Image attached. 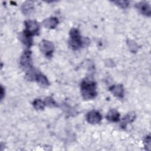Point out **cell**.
<instances>
[{
	"mask_svg": "<svg viewBox=\"0 0 151 151\" xmlns=\"http://www.w3.org/2000/svg\"><path fill=\"white\" fill-rule=\"evenodd\" d=\"M97 86L95 81L85 79L80 84L81 94L84 100H91L97 96Z\"/></svg>",
	"mask_w": 151,
	"mask_h": 151,
	"instance_id": "obj_1",
	"label": "cell"
},
{
	"mask_svg": "<svg viewBox=\"0 0 151 151\" xmlns=\"http://www.w3.org/2000/svg\"><path fill=\"white\" fill-rule=\"evenodd\" d=\"M84 40L81 37L79 30L73 28L70 31V39L68 44L73 50H78L84 45Z\"/></svg>",
	"mask_w": 151,
	"mask_h": 151,
	"instance_id": "obj_2",
	"label": "cell"
},
{
	"mask_svg": "<svg viewBox=\"0 0 151 151\" xmlns=\"http://www.w3.org/2000/svg\"><path fill=\"white\" fill-rule=\"evenodd\" d=\"M39 48L42 54L47 57L50 58L52 55L54 50V44L50 41L43 40L39 44Z\"/></svg>",
	"mask_w": 151,
	"mask_h": 151,
	"instance_id": "obj_3",
	"label": "cell"
},
{
	"mask_svg": "<svg viewBox=\"0 0 151 151\" xmlns=\"http://www.w3.org/2000/svg\"><path fill=\"white\" fill-rule=\"evenodd\" d=\"M25 30L30 33L32 36L38 35L40 33V25L38 22L34 20H27L24 22Z\"/></svg>",
	"mask_w": 151,
	"mask_h": 151,
	"instance_id": "obj_4",
	"label": "cell"
},
{
	"mask_svg": "<svg viewBox=\"0 0 151 151\" xmlns=\"http://www.w3.org/2000/svg\"><path fill=\"white\" fill-rule=\"evenodd\" d=\"M31 51L29 50L24 51L20 58V64L24 68H32Z\"/></svg>",
	"mask_w": 151,
	"mask_h": 151,
	"instance_id": "obj_5",
	"label": "cell"
},
{
	"mask_svg": "<svg viewBox=\"0 0 151 151\" xmlns=\"http://www.w3.org/2000/svg\"><path fill=\"white\" fill-rule=\"evenodd\" d=\"M87 121L92 124H96L100 123L102 119V116L100 112L96 110H91L86 115Z\"/></svg>",
	"mask_w": 151,
	"mask_h": 151,
	"instance_id": "obj_6",
	"label": "cell"
},
{
	"mask_svg": "<svg viewBox=\"0 0 151 151\" xmlns=\"http://www.w3.org/2000/svg\"><path fill=\"white\" fill-rule=\"evenodd\" d=\"M136 7L143 15L146 17H150L151 15V8L150 4L148 2H140L136 4Z\"/></svg>",
	"mask_w": 151,
	"mask_h": 151,
	"instance_id": "obj_7",
	"label": "cell"
},
{
	"mask_svg": "<svg viewBox=\"0 0 151 151\" xmlns=\"http://www.w3.org/2000/svg\"><path fill=\"white\" fill-rule=\"evenodd\" d=\"M32 37V35L25 29L23 31L22 33L19 34V38L22 42L23 44H24L28 47H29L32 45L33 41Z\"/></svg>",
	"mask_w": 151,
	"mask_h": 151,
	"instance_id": "obj_8",
	"label": "cell"
},
{
	"mask_svg": "<svg viewBox=\"0 0 151 151\" xmlns=\"http://www.w3.org/2000/svg\"><path fill=\"white\" fill-rule=\"evenodd\" d=\"M110 91L117 98L122 99L124 97V88L122 84H114L109 87Z\"/></svg>",
	"mask_w": 151,
	"mask_h": 151,
	"instance_id": "obj_9",
	"label": "cell"
},
{
	"mask_svg": "<svg viewBox=\"0 0 151 151\" xmlns=\"http://www.w3.org/2000/svg\"><path fill=\"white\" fill-rule=\"evenodd\" d=\"M58 24V20L56 17H50L42 22V24L46 28L54 29Z\"/></svg>",
	"mask_w": 151,
	"mask_h": 151,
	"instance_id": "obj_10",
	"label": "cell"
},
{
	"mask_svg": "<svg viewBox=\"0 0 151 151\" xmlns=\"http://www.w3.org/2000/svg\"><path fill=\"white\" fill-rule=\"evenodd\" d=\"M136 118V114L134 112H130L127 113L122 120V122L121 123V127L122 129H124L126 127L127 124L133 122Z\"/></svg>",
	"mask_w": 151,
	"mask_h": 151,
	"instance_id": "obj_11",
	"label": "cell"
},
{
	"mask_svg": "<svg viewBox=\"0 0 151 151\" xmlns=\"http://www.w3.org/2000/svg\"><path fill=\"white\" fill-rule=\"evenodd\" d=\"M34 4L31 1H26L24 4H22L21 6V11L25 15H30L34 11Z\"/></svg>",
	"mask_w": 151,
	"mask_h": 151,
	"instance_id": "obj_12",
	"label": "cell"
},
{
	"mask_svg": "<svg viewBox=\"0 0 151 151\" xmlns=\"http://www.w3.org/2000/svg\"><path fill=\"white\" fill-rule=\"evenodd\" d=\"M35 80L39 84H40L43 87H47L50 85V83L48 78L46 77L45 75H44L40 72L37 73L35 77Z\"/></svg>",
	"mask_w": 151,
	"mask_h": 151,
	"instance_id": "obj_13",
	"label": "cell"
},
{
	"mask_svg": "<svg viewBox=\"0 0 151 151\" xmlns=\"http://www.w3.org/2000/svg\"><path fill=\"white\" fill-rule=\"evenodd\" d=\"M107 120L111 122H117L120 120V114L115 109H111L106 115Z\"/></svg>",
	"mask_w": 151,
	"mask_h": 151,
	"instance_id": "obj_14",
	"label": "cell"
},
{
	"mask_svg": "<svg viewBox=\"0 0 151 151\" xmlns=\"http://www.w3.org/2000/svg\"><path fill=\"white\" fill-rule=\"evenodd\" d=\"M32 105L34 109L37 110H42L45 106L44 101H42L40 99H35L32 102Z\"/></svg>",
	"mask_w": 151,
	"mask_h": 151,
	"instance_id": "obj_15",
	"label": "cell"
},
{
	"mask_svg": "<svg viewBox=\"0 0 151 151\" xmlns=\"http://www.w3.org/2000/svg\"><path fill=\"white\" fill-rule=\"evenodd\" d=\"M127 45L132 52H136L137 51L139 46L133 40L128 39L127 40Z\"/></svg>",
	"mask_w": 151,
	"mask_h": 151,
	"instance_id": "obj_16",
	"label": "cell"
},
{
	"mask_svg": "<svg viewBox=\"0 0 151 151\" xmlns=\"http://www.w3.org/2000/svg\"><path fill=\"white\" fill-rule=\"evenodd\" d=\"M45 105L50 107H54L58 106L57 103L55 101V100L51 97H47L44 100Z\"/></svg>",
	"mask_w": 151,
	"mask_h": 151,
	"instance_id": "obj_17",
	"label": "cell"
},
{
	"mask_svg": "<svg viewBox=\"0 0 151 151\" xmlns=\"http://www.w3.org/2000/svg\"><path fill=\"white\" fill-rule=\"evenodd\" d=\"M143 144H144L145 149H146L147 150H150V149H151V140H150V135L146 136V137L143 140Z\"/></svg>",
	"mask_w": 151,
	"mask_h": 151,
	"instance_id": "obj_18",
	"label": "cell"
},
{
	"mask_svg": "<svg viewBox=\"0 0 151 151\" xmlns=\"http://www.w3.org/2000/svg\"><path fill=\"white\" fill-rule=\"evenodd\" d=\"M113 2L122 8H126L129 5V1H116Z\"/></svg>",
	"mask_w": 151,
	"mask_h": 151,
	"instance_id": "obj_19",
	"label": "cell"
},
{
	"mask_svg": "<svg viewBox=\"0 0 151 151\" xmlns=\"http://www.w3.org/2000/svg\"><path fill=\"white\" fill-rule=\"evenodd\" d=\"M4 94H5V91L4 92V88H3L2 86H1V100H2Z\"/></svg>",
	"mask_w": 151,
	"mask_h": 151,
	"instance_id": "obj_20",
	"label": "cell"
}]
</instances>
